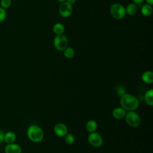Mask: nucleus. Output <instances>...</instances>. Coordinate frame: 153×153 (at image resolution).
<instances>
[{"mask_svg":"<svg viewBox=\"0 0 153 153\" xmlns=\"http://www.w3.org/2000/svg\"><path fill=\"white\" fill-rule=\"evenodd\" d=\"M121 106L126 111H131L137 109L139 106V101L138 99L128 93H124L120 98Z\"/></svg>","mask_w":153,"mask_h":153,"instance_id":"f257e3e1","label":"nucleus"},{"mask_svg":"<svg viewBox=\"0 0 153 153\" xmlns=\"http://www.w3.org/2000/svg\"><path fill=\"white\" fill-rule=\"evenodd\" d=\"M27 136L32 142L38 143L42 141L44 137V132L42 128L37 125H31L27 130Z\"/></svg>","mask_w":153,"mask_h":153,"instance_id":"f03ea898","label":"nucleus"},{"mask_svg":"<svg viewBox=\"0 0 153 153\" xmlns=\"http://www.w3.org/2000/svg\"><path fill=\"white\" fill-rule=\"evenodd\" d=\"M110 13L113 18L117 20H121L126 16L125 7L120 3H114L110 7Z\"/></svg>","mask_w":153,"mask_h":153,"instance_id":"7ed1b4c3","label":"nucleus"},{"mask_svg":"<svg viewBox=\"0 0 153 153\" xmlns=\"http://www.w3.org/2000/svg\"><path fill=\"white\" fill-rule=\"evenodd\" d=\"M54 48L58 51H63L68 45V39L67 36L63 34L56 35L53 40Z\"/></svg>","mask_w":153,"mask_h":153,"instance_id":"20e7f679","label":"nucleus"},{"mask_svg":"<svg viewBox=\"0 0 153 153\" xmlns=\"http://www.w3.org/2000/svg\"><path fill=\"white\" fill-rule=\"evenodd\" d=\"M124 118L127 124L131 127H137L141 123V118L139 115L134 111L126 112Z\"/></svg>","mask_w":153,"mask_h":153,"instance_id":"39448f33","label":"nucleus"},{"mask_svg":"<svg viewBox=\"0 0 153 153\" xmlns=\"http://www.w3.org/2000/svg\"><path fill=\"white\" fill-rule=\"evenodd\" d=\"M88 141L91 145L96 148L100 147L103 144V138L102 136L96 131L90 133L88 136Z\"/></svg>","mask_w":153,"mask_h":153,"instance_id":"423d86ee","label":"nucleus"},{"mask_svg":"<svg viewBox=\"0 0 153 153\" xmlns=\"http://www.w3.org/2000/svg\"><path fill=\"white\" fill-rule=\"evenodd\" d=\"M59 12L62 17H69L72 14L73 7L66 1L62 2L59 8Z\"/></svg>","mask_w":153,"mask_h":153,"instance_id":"0eeeda50","label":"nucleus"},{"mask_svg":"<svg viewBox=\"0 0 153 153\" xmlns=\"http://www.w3.org/2000/svg\"><path fill=\"white\" fill-rule=\"evenodd\" d=\"M54 131L57 136L63 137L68 133V128L65 124L58 123L54 127Z\"/></svg>","mask_w":153,"mask_h":153,"instance_id":"6e6552de","label":"nucleus"},{"mask_svg":"<svg viewBox=\"0 0 153 153\" xmlns=\"http://www.w3.org/2000/svg\"><path fill=\"white\" fill-rule=\"evenodd\" d=\"M4 151L5 153H22L20 146L14 142L7 144L5 147Z\"/></svg>","mask_w":153,"mask_h":153,"instance_id":"1a4fd4ad","label":"nucleus"},{"mask_svg":"<svg viewBox=\"0 0 153 153\" xmlns=\"http://www.w3.org/2000/svg\"><path fill=\"white\" fill-rule=\"evenodd\" d=\"M126 112H127L121 106V107H117L114 108L112 111V114L114 118L118 120H121L125 117Z\"/></svg>","mask_w":153,"mask_h":153,"instance_id":"9d476101","label":"nucleus"},{"mask_svg":"<svg viewBox=\"0 0 153 153\" xmlns=\"http://www.w3.org/2000/svg\"><path fill=\"white\" fill-rule=\"evenodd\" d=\"M126 13L130 16H133L136 14L138 11V7L134 3L128 4L125 8Z\"/></svg>","mask_w":153,"mask_h":153,"instance_id":"9b49d317","label":"nucleus"},{"mask_svg":"<svg viewBox=\"0 0 153 153\" xmlns=\"http://www.w3.org/2000/svg\"><path fill=\"white\" fill-rule=\"evenodd\" d=\"M142 80L146 84H151L153 82V73L152 71H146L142 75Z\"/></svg>","mask_w":153,"mask_h":153,"instance_id":"f8f14e48","label":"nucleus"},{"mask_svg":"<svg viewBox=\"0 0 153 153\" xmlns=\"http://www.w3.org/2000/svg\"><path fill=\"white\" fill-rule=\"evenodd\" d=\"M16 140V134L14 132L10 131L5 133L4 142L7 144L14 143Z\"/></svg>","mask_w":153,"mask_h":153,"instance_id":"ddd939ff","label":"nucleus"},{"mask_svg":"<svg viewBox=\"0 0 153 153\" xmlns=\"http://www.w3.org/2000/svg\"><path fill=\"white\" fill-rule=\"evenodd\" d=\"M152 7L151 5H149L148 4H143L140 9V11L142 14L143 16L148 17L150 16L152 13Z\"/></svg>","mask_w":153,"mask_h":153,"instance_id":"4468645a","label":"nucleus"},{"mask_svg":"<svg viewBox=\"0 0 153 153\" xmlns=\"http://www.w3.org/2000/svg\"><path fill=\"white\" fill-rule=\"evenodd\" d=\"M53 31L56 35L63 34L65 32V26L64 25L59 22L56 23L53 26Z\"/></svg>","mask_w":153,"mask_h":153,"instance_id":"2eb2a0df","label":"nucleus"},{"mask_svg":"<svg viewBox=\"0 0 153 153\" xmlns=\"http://www.w3.org/2000/svg\"><path fill=\"white\" fill-rule=\"evenodd\" d=\"M144 99L147 105L149 106L153 105V90L152 88L146 91L144 96Z\"/></svg>","mask_w":153,"mask_h":153,"instance_id":"dca6fc26","label":"nucleus"},{"mask_svg":"<svg viewBox=\"0 0 153 153\" xmlns=\"http://www.w3.org/2000/svg\"><path fill=\"white\" fill-rule=\"evenodd\" d=\"M85 127H86V130L89 133L96 131V130H97V122L95 120H90L87 122Z\"/></svg>","mask_w":153,"mask_h":153,"instance_id":"f3484780","label":"nucleus"},{"mask_svg":"<svg viewBox=\"0 0 153 153\" xmlns=\"http://www.w3.org/2000/svg\"><path fill=\"white\" fill-rule=\"evenodd\" d=\"M63 51L64 56L67 59L73 58L75 54L74 49L70 47H67Z\"/></svg>","mask_w":153,"mask_h":153,"instance_id":"a211bd4d","label":"nucleus"},{"mask_svg":"<svg viewBox=\"0 0 153 153\" xmlns=\"http://www.w3.org/2000/svg\"><path fill=\"white\" fill-rule=\"evenodd\" d=\"M65 141L68 145H72L75 142V137L71 133H67L65 136Z\"/></svg>","mask_w":153,"mask_h":153,"instance_id":"6ab92c4d","label":"nucleus"},{"mask_svg":"<svg viewBox=\"0 0 153 153\" xmlns=\"http://www.w3.org/2000/svg\"><path fill=\"white\" fill-rule=\"evenodd\" d=\"M11 5V0H1L0 5L4 9L8 8Z\"/></svg>","mask_w":153,"mask_h":153,"instance_id":"aec40b11","label":"nucleus"},{"mask_svg":"<svg viewBox=\"0 0 153 153\" xmlns=\"http://www.w3.org/2000/svg\"><path fill=\"white\" fill-rule=\"evenodd\" d=\"M7 16L6 10L0 7V22L4 21Z\"/></svg>","mask_w":153,"mask_h":153,"instance_id":"412c9836","label":"nucleus"},{"mask_svg":"<svg viewBox=\"0 0 153 153\" xmlns=\"http://www.w3.org/2000/svg\"><path fill=\"white\" fill-rule=\"evenodd\" d=\"M4 136L5 133L2 130H0V143L4 142Z\"/></svg>","mask_w":153,"mask_h":153,"instance_id":"4be33fe9","label":"nucleus"},{"mask_svg":"<svg viewBox=\"0 0 153 153\" xmlns=\"http://www.w3.org/2000/svg\"><path fill=\"white\" fill-rule=\"evenodd\" d=\"M133 3H134L136 4V5H138V4H141L143 2L144 0H131Z\"/></svg>","mask_w":153,"mask_h":153,"instance_id":"5701e85b","label":"nucleus"},{"mask_svg":"<svg viewBox=\"0 0 153 153\" xmlns=\"http://www.w3.org/2000/svg\"><path fill=\"white\" fill-rule=\"evenodd\" d=\"M68 3H69V4H70L71 5H73V4H74L75 2H76V0H66V1Z\"/></svg>","mask_w":153,"mask_h":153,"instance_id":"b1692460","label":"nucleus"},{"mask_svg":"<svg viewBox=\"0 0 153 153\" xmlns=\"http://www.w3.org/2000/svg\"><path fill=\"white\" fill-rule=\"evenodd\" d=\"M146 1V4H148L149 5H152L153 4V0H144Z\"/></svg>","mask_w":153,"mask_h":153,"instance_id":"393cba45","label":"nucleus"},{"mask_svg":"<svg viewBox=\"0 0 153 153\" xmlns=\"http://www.w3.org/2000/svg\"><path fill=\"white\" fill-rule=\"evenodd\" d=\"M57 1L62 3V2H65L66 0H57Z\"/></svg>","mask_w":153,"mask_h":153,"instance_id":"a878e982","label":"nucleus"}]
</instances>
